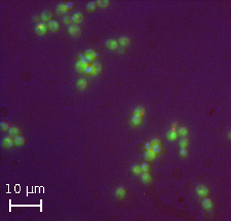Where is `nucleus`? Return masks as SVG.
I'll return each mask as SVG.
<instances>
[{
  "mask_svg": "<svg viewBox=\"0 0 231 221\" xmlns=\"http://www.w3.org/2000/svg\"><path fill=\"white\" fill-rule=\"evenodd\" d=\"M68 32H69L70 35H72V36H80L81 35V28L77 24L75 23H71V24L68 26Z\"/></svg>",
  "mask_w": 231,
  "mask_h": 221,
  "instance_id": "obj_1",
  "label": "nucleus"
},
{
  "mask_svg": "<svg viewBox=\"0 0 231 221\" xmlns=\"http://www.w3.org/2000/svg\"><path fill=\"white\" fill-rule=\"evenodd\" d=\"M195 192L198 197H205L209 193V187L207 185L202 184V183H198L196 184V187H195Z\"/></svg>",
  "mask_w": 231,
  "mask_h": 221,
  "instance_id": "obj_2",
  "label": "nucleus"
},
{
  "mask_svg": "<svg viewBox=\"0 0 231 221\" xmlns=\"http://www.w3.org/2000/svg\"><path fill=\"white\" fill-rule=\"evenodd\" d=\"M47 30H48L47 24H46L45 22H43V21H40V22L36 23V25H35V31H36V33L39 34V35L45 34L46 32H47Z\"/></svg>",
  "mask_w": 231,
  "mask_h": 221,
  "instance_id": "obj_3",
  "label": "nucleus"
},
{
  "mask_svg": "<svg viewBox=\"0 0 231 221\" xmlns=\"http://www.w3.org/2000/svg\"><path fill=\"white\" fill-rule=\"evenodd\" d=\"M2 146L6 147V148H11L15 144V140H14V138H12L11 135H8V136H4V137L2 138Z\"/></svg>",
  "mask_w": 231,
  "mask_h": 221,
  "instance_id": "obj_4",
  "label": "nucleus"
},
{
  "mask_svg": "<svg viewBox=\"0 0 231 221\" xmlns=\"http://www.w3.org/2000/svg\"><path fill=\"white\" fill-rule=\"evenodd\" d=\"M118 44H119L118 43V40H116V39L110 38V39L105 40V46H106L107 48H109V49H111V51H115V49H117Z\"/></svg>",
  "mask_w": 231,
  "mask_h": 221,
  "instance_id": "obj_5",
  "label": "nucleus"
},
{
  "mask_svg": "<svg viewBox=\"0 0 231 221\" xmlns=\"http://www.w3.org/2000/svg\"><path fill=\"white\" fill-rule=\"evenodd\" d=\"M51 17H53V12H51L49 9H44L40 12V15H39V18L41 19V21H43V22H49L51 20Z\"/></svg>",
  "mask_w": 231,
  "mask_h": 221,
  "instance_id": "obj_6",
  "label": "nucleus"
},
{
  "mask_svg": "<svg viewBox=\"0 0 231 221\" xmlns=\"http://www.w3.org/2000/svg\"><path fill=\"white\" fill-rule=\"evenodd\" d=\"M178 131H177L176 127H170L168 132H166V138L171 141H174V140H176L178 138Z\"/></svg>",
  "mask_w": 231,
  "mask_h": 221,
  "instance_id": "obj_7",
  "label": "nucleus"
},
{
  "mask_svg": "<svg viewBox=\"0 0 231 221\" xmlns=\"http://www.w3.org/2000/svg\"><path fill=\"white\" fill-rule=\"evenodd\" d=\"M47 26H48V29H51V31H58V30L60 29L61 24L58 20L51 19V21L47 23Z\"/></svg>",
  "mask_w": 231,
  "mask_h": 221,
  "instance_id": "obj_8",
  "label": "nucleus"
},
{
  "mask_svg": "<svg viewBox=\"0 0 231 221\" xmlns=\"http://www.w3.org/2000/svg\"><path fill=\"white\" fill-rule=\"evenodd\" d=\"M114 192H115V195L118 199H123L125 197V195H126V190H125V188L123 187L122 185L117 186L115 188V190H114Z\"/></svg>",
  "mask_w": 231,
  "mask_h": 221,
  "instance_id": "obj_9",
  "label": "nucleus"
},
{
  "mask_svg": "<svg viewBox=\"0 0 231 221\" xmlns=\"http://www.w3.org/2000/svg\"><path fill=\"white\" fill-rule=\"evenodd\" d=\"M201 205H202V207H203L205 209H209V208H212V207H213L212 199H211V197H209L207 195H205V197H202Z\"/></svg>",
  "mask_w": 231,
  "mask_h": 221,
  "instance_id": "obj_10",
  "label": "nucleus"
},
{
  "mask_svg": "<svg viewBox=\"0 0 231 221\" xmlns=\"http://www.w3.org/2000/svg\"><path fill=\"white\" fill-rule=\"evenodd\" d=\"M76 85L78 87V89H84L87 87V79L85 77H79L76 80Z\"/></svg>",
  "mask_w": 231,
  "mask_h": 221,
  "instance_id": "obj_11",
  "label": "nucleus"
},
{
  "mask_svg": "<svg viewBox=\"0 0 231 221\" xmlns=\"http://www.w3.org/2000/svg\"><path fill=\"white\" fill-rule=\"evenodd\" d=\"M130 123H132V125H142L143 123V116L142 115H138V114H134V116L132 117V120H130Z\"/></svg>",
  "mask_w": 231,
  "mask_h": 221,
  "instance_id": "obj_12",
  "label": "nucleus"
},
{
  "mask_svg": "<svg viewBox=\"0 0 231 221\" xmlns=\"http://www.w3.org/2000/svg\"><path fill=\"white\" fill-rule=\"evenodd\" d=\"M83 21V14L81 12H74L72 15V22L77 24V23H80Z\"/></svg>",
  "mask_w": 231,
  "mask_h": 221,
  "instance_id": "obj_13",
  "label": "nucleus"
},
{
  "mask_svg": "<svg viewBox=\"0 0 231 221\" xmlns=\"http://www.w3.org/2000/svg\"><path fill=\"white\" fill-rule=\"evenodd\" d=\"M8 132H9V135H11V136H18V135H21V133H22V130L20 129V127H18V125H10L9 130H8Z\"/></svg>",
  "mask_w": 231,
  "mask_h": 221,
  "instance_id": "obj_14",
  "label": "nucleus"
},
{
  "mask_svg": "<svg viewBox=\"0 0 231 221\" xmlns=\"http://www.w3.org/2000/svg\"><path fill=\"white\" fill-rule=\"evenodd\" d=\"M68 10L66 9L65 7V3L64 2H60L57 6H55V12L58 15H63V14H66Z\"/></svg>",
  "mask_w": 231,
  "mask_h": 221,
  "instance_id": "obj_15",
  "label": "nucleus"
},
{
  "mask_svg": "<svg viewBox=\"0 0 231 221\" xmlns=\"http://www.w3.org/2000/svg\"><path fill=\"white\" fill-rule=\"evenodd\" d=\"M141 180L144 183H150L152 181V176L149 172H142L141 174Z\"/></svg>",
  "mask_w": 231,
  "mask_h": 221,
  "instance_id": "obj_16",
  "label": "nucleus"
},
{
  "mask_svg": "<svg viewBox=\"0 0 231 221\" xmlns=\"http://www.w3.org/2000/svg\"><path fill=\"white\" fill-rule=\"evenodd\" d=\"M178 144L180 145V147H187L189 144V138L187 136H180L178 140Z\"/></svg>",
  "mask_w": 231,
  "mask_h": 221,
  "instance_id": "obj_17",
  "label": "nucleus"
},
{
  "mask_svg": "<svg viewBox=\"0 0 231 221\" xmlns=\"http://www.w3.org/2000/svg\"><path fill=\"white\" fill-rule=\"evenodd\" d=\"M15 140V144L18 145V146H22V145L25 144V142H26V138L23 136V135H18L14 138Z\"/></svg>",
  "mask_w": 231,
  "mask_h": 221,
  "instance_id": "obj_18",
  "label": "nucleus"
},
{
  "mask_svg": "<svg viewBox=\"0 0 231 221\" xmlns=\"http://www.w3.org/2000/svg\"><path fill=\"white\" fill-rule=\"evenodd\" d=\"M145 112H146V110H145L144 106L142 105H138L136 106L135 108H134V110H132V113L134 114H138V115H144Z\"/></svg>",
  "mask_w": 231,
  "mask_h": 221,
  "instance_id": "obj_19",
  "label": "nucleus"
},
{
  "mask_svg": "<svg viewBox=\"0 0 231 221\" xmlns=\"http://www.w3.org/2000/svg\"><path fill=\"white\" fill-rule=\"evenodd\" d=\"M93 68H94V73H93V75H97L98 73L101 72L102 70V64L100 62H98V61H94V63H93Z\"/></svg>",
  "mask_w": 231,
  "mask_h": 221,
  "instance_id": "obj_20",
  "label": "nucleus"
},
{
  "mask_svg": "<svg viewBox=\"0 0 231 221\" xmlns=\"http://www.w3.org/2000/svg\"><path fill=\"white\" fill-rule=\"evenodd\" d=\"M130 42V38L128 36H121V37H119V39H118V43L120 44L121 46H124V47L126 45H128Z\"/></svg>",
  "mask_w": 231,
  "mask_h": 221,
  "instance_id": "obj_21",
  "label": "nucleus"
},
{
  "mask_svg": "<svg viewBox=\"0 0 231 221\" xmlns=\"http://www.w3.org/2000/svg\"><path fill=\"white\" fill-rule=\"evenodd\" d=\"M151 151L153 152L155 155L157 154H160L162 152V146L160 144H156V145H152Z\"/></svg>",
  "mask_w": 231,
  "mask_h": 221,
  "instance_id": "obj_22",
  "label": "nucleus"
},
{
  "mask_svg": "<svg viewBox=\"0 0 231 221\" xmlns=\"http://www.w3.org/2000/svg\"><path fill=\"white\" fill-rule=\"evenodd\" d=\"M178 134L181 135V136H186L188 134V127L186 125H178Z\"/></svg>",
  "mask_w": 231,
  "mask_h": 221,
  "instance_id": "obj_23",
  "label": "nucleus"
},
{
  "mask_svg": "<svg viewBox=\"0 0 231 221\" xmlns=\"http://www.w3.org/2000/svg\"><path fill=\"white\" fill-rule=\"evenodd\" d=\"M130 171H132V173L136 174V175L141 174V172H142V170H141V165H139V163H135L134 166L130 167Z\"/></svg>",
  "mask_w": 231,
  "mask_h": 221,
  "instance_id": "obj_24",
  "label": "nucleus"
},
{
  "mask_svg": "<svg viewBox=\"0 0 231 221\" xmlns=\"http://www.w3.org/2000/svg\"><path fill=\"white\" fill-rule=\"evenodd\" d=\"M155 156L156 155H155L151 150H147L144 153V159L145 161H151V159H155Z\"/></svg>",
  "mask_w": 231,
  "mask_h": 221,
  "instance_id": "obj_25",
  "label": "nucleus"
},
{
  "mask_svg": "<svg viewBox=\"0 0 231 221\" xmlns=\"http://www.w3.org/2000/svg\"><path fill=\"white\" fill-rule=\"evenodd\" d=\"M84 55L92 56L94 59H96V58H98V57H100V54L98 53V52L94 51V49H86V51L84 52Z\"/></svg>",
  "mask_w": 231,
  "mask_h": 221,
  "instance_id": "obj_26",
  "label": "nucleus"
},
{
  "mask_svg": "<svg viewBox=\"0 0 231 221\" xmlns=\"http://www.w3.org/2000/svg\"><path fill=\"white\" fill-rule=\"evenodd\" d=\"M84 67H85V66L83 65V64H82L79 60L76 61V63H75V68H76L77 71H79V72H83V71H84Z\"/></svg>",
  "mask_w": 231,
  "mask_h": 221,
  "instance_id": "obj_27",
  "label": "nucleus"
},
{
  "mask_svg": "<svg viewBox=\"0 0 231 221\" xmlns=\"http://www.w3.org/2000/svg\"><path fill=\"white\" fill-rule=\"evenodd\" d=\"M97 5H98L97 4V1H89L86 5V9L89 10V12H92V10H94L95 8H96Z\"/></svg>",
  "mask_w": 231,
  "mask_h": 221,
  "instance_id": "obj_28",
  "label": "nucleus"
},
{
  "mask_svg": "<svg viewBox=\"0 0 231 221\" xmlns=\"http://www.w3.org/2000/svg\"><path fill=\"white\" fill-rule=\"evenodd\" d=\"M62 21L65 24H71V22H72V16H70V15H65L64 17H63V19H62Z\"/></svg>",
  "mask_w": 231,
  "mask_h": 221,
  "instance_id": "obj_29",
  "label": "nucleus"
},
{
  "mask_svg": "<svg viewBox=\"0 0 231 221\" xmlns=\"http://www.w3.org/2000/svg\"><path fill=\"white\" fill-rule=\"evenodd\" d=\"M149 169H150V163H147V161H144V163L141 165V170H142V172H149Z\"/></svg>",
  "mask_w": 231,
  "mask_h": 221,
  "instance_id": "obj_30",
  "label": "nucleus"
},
{
  "mask_svg": "<svg viewBox=\"0 0 231 221\" xmlns=\"http://www.w3.org/2000/svg\"><path fill=\"white\" fill-rule=\"evenodd\" d=\"M179 154L182 157H185V156L188 155V150L186 147H180V150H179Z\"/></svg>",
  "mask_w": 231,
  "mask_h": 221,
  "instance_id": "obj_31",
  "label": "nucleus"
},
{
  "mask_svg": "<svg viewBox=\"0 0 231 221\" xmlns=\"http://www.w3.org/2000/svg\"><path fill=\"white\" fill-rule=\"evenodd\" d=\"M84 73H86V74H92L93 75V73H94V68H93V66L92 65H87V66H85L84 67V71H83Z\"/></svg>",
  "mask_w": 231,
  "mask_h": 221,
  "instance_id": "obj_32",
  "label": "nucleus"
},
{
  "mask_svg": "<svg viewBox=\"0 0 231 221\" xmlns=\"http://www.w3.org/2000/svg\"><path fill=\"white\" fill-rule=\"evenodd\" d=\"M0 127H1V129L2 130H9V123H7V121H5V120H2L1 123H0Z\"/></svg>",
  "mask_w": 231,
  "mask_h": 221,
  "instance_id": "obj_33",
  "label": "nucleus"
},
{
  "mask_svg": "<svg viewBox=\"0 0 231 221\" xmlns=\"http://www.w3.org/2000/svg\"><path fill=\"white\" fill-rule=\"evenodd\" d=\"M97 4L100 5L101 7H105L109 5V0H99V1H97Z\"/></svg>",
  "mask_w": 231,
  "mask_h": 221,
  "instance_id": "obj_34",
  "label": "nucleus"
},
{
  "mask_svg": "<svg viewBox=\"0 0 231 221\" xmlns=\"http://www.w3.org/2000/svg\"><path fill=\"white\" fill-rule=\"evenodd\" d=\"M150 143H151L152 145L161 144V140H160V138H158V137H153L151 139V141H150Z\"/></svg>",
  "mask_w": 231,
  "mask_h": 221,
  "instance_id": "obj_35",
  "label": "nucleus"
},
{
  "mask_svg": "<svg viewBox=\"0 0 231 221\" xmlns=\"http://www.w3.org/2000/svg\"><path fill=\"white\" fill-rule=\"evenodd\" d=\"M74 5H75V3L73 2V1H68V2H65V7H66V9H67V10L72 9V8L74 7Z\"/></svg>",
  "mask_w": 231,
  "mask_h": 221,
  "instance_id": "obj_36",
  "label": "nucleus"
},
{
  "mask_svg": "<svg viewBox=\"0 0 231 221\" xmlns=\"http://www.w3.org/2000/svg\"><path fill=\"white\" fill-rule=\"evenodd\" d=\"M151 148H152L151 143H150V142H146V143H145V149H146V151L147 150H151Z\"/></svg>",
  "mask_w": 231,
  "mask_h": 221,
  "instance_id": "obj_37",
  "label": "nucleus"
},
{
  "mask_svg": "<svg viewBox=\"0 0 231 221\" xmlns=\"http://www.w3.org/2000/svg\"><path fill=\"white\" fill-rule=\"evenodd\" d=\"M178 125H179V123H178V120H173V121H172V123H171V127H178Z\"/></svg>",
  "mask_w": 231,
  "mask_h": 221,
  "instance_id": "obj_38",
  "label": "nucleus"
},
{
  "mask_svg": "<svg viewBox=\"0 0 231 221\" xmlns=\"http://www.w3.org/2000/svg\"><path fill=\"white\" fill-rule=\"evenodd\" d=\"M123 51H125V48H124V46H121L120 48H118V52H119V53H122Z\"/></svg>",
  "mask_w": 231,
  "mask_h": 221,
  "instance_id": "obj_39",
  "label": "nucleus"
},
{
  "mask_svg": "<svg viewBox=\"0 0 231 221\" xmlns=\"http://www.w3.org/2000/svg\"><path fill=\"white\" fill-rule=\"evenodd\" d=\"M38 18H39L38 16H34V17L32 18V19H33V20H38Z\"/></svg>",
  "mask_w": 231,
  "mask_h": 221,
  "instance_id": "obj_40",
  "label": "nucleus"
}]
</instances>
